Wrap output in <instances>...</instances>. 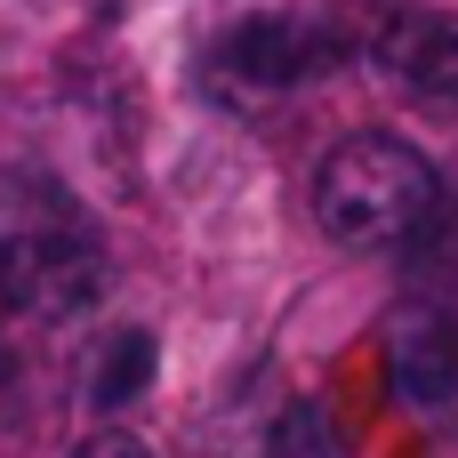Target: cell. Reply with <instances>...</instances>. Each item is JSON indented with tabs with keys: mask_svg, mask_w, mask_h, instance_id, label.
<instances>
[{
	"mask_svg": "<svg viewBox=\"0 0 458 458\" xmlns=\"http://www.w3.org/2000/svg\"><path fill=\"white\" fill-rule=\"evenodd\" d=\"M113 266L97 225L40 177L0 193V322L16 338H64L81 314H97Z\"/></svg>",
	"mask_w": 458,
	"mask_h": 458,
	"instance_id": "1",
	"label": "cell"
},
{
	"mask_svg": "<svg viewBox=\"0 0 458 458\" xmlns=\"http://www.w3.org/2000/svg\"><path fill=\"white\" fill-rule=\"evenodd\" d=\"M314 217L338 250H411L443 217V177L411 137H346L314 169Z\"/></svg>",
	"mask_w": 458,
	"mask_h": 458,
	"instance_id": "2",
	"label": "cell"
},
{
	"mask_svg": "<svg viewBox=\"0 0 458 458\" xmlns=\"http://www.w3.org/2000/svg\"><path fill=\"white\" fill-rule=\"evenodd\" d=\"M338 48H346L338 24L290 16V8H258V16H242V24L217 32L209 81H217L233 105H258V97H290V89H306L314 72H330Z\"/></svg>",
	"mask_w": 458,
	"mask_h": 458,
	"instance_id": "3",
	"label": "cell"
},
{
	"mask_svg": "<svg viewBox=\"0 0 458 458\" xmlns=\"http://www.w3.org/2000/svg\"><path fill=\"white\" fill-rule=\"evenodd\" d=\"M370 56L419 105H458V16L451 8H394L370 32Z\"/></svg>",
	"mask_w": 458,
	"mask_h": 458,
	"instance_id": "4",
	"label": "cell"
},
{
	"mask_svg": "<svg viewBox=\"0 0 458 458\" xmlns=\"http://www.w3.org/2000/svg\"><path fill=\"white\" fill-rule=\"evenodd\" d=\"M386 378L411 411H451L458 403V322L443 306H403L386 322Z\"/></svg>",
	"mask_w": 458,
	"mask_h": 458,
	"instance_id": "5",
	"label": "cell"
},
{
	"mask_svg": "<svg viewBox=\"0 0 458 458\" xmlns=\"http://www.w3.org/2000/svg\"><path fill=\"white\" fill-rule=\"evenodd\" d=\"M153 386V330H121L97 346V370H89V403L97 411H121Z\"/></svg>",
	"mask_w": 458,
	"mask_h": 458,
	"instance_id": "6",
	"label": "cell"
},
{
	"mask_svg": "<svg viewBox=\"0 0 458 458\" xmlns=\"http://www.w3.org/2000/svg\"><path fill=\"white\" fill-rule=\"evenodd\" d=\"M274 458H330L322 451V411H290V427L274 435Z\"/></svg>",
	"mask_w": 458,
	"mask_h": 458,
	"instance_id": "7",
	"label": "cell"
},
{
	"mask_svg": "<svg viewBox=\"0 0 458 458\" xmlns=\"http://www.w3.org/2000/svg\"><path fill=\"white\" fill-rule=\"evenodd\" d=\"M72 458H153V451H145L137 435H97V443H81Z\"/></svg>",
	"mask_w": 458,
	"mask_h": 458,
	"instance_id": "8",
	"label": "cell"
}]
</instances>
